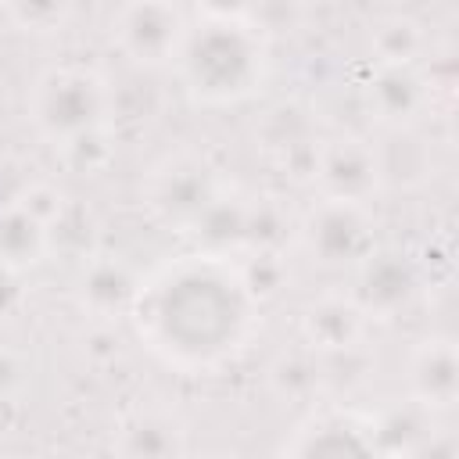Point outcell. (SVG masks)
<instances>
[{"mask_svg":"<svg viewBox=\"0 0 459 459\" xmlns=\"http://www.w3.org/2000/svg\"><path fill=\"white\" fill-rule=\"evenodd\" d=\"M258 305L233 258L197 251L140 276L129 319L161 362L204 373L247 348Z\"/></svg>","mask_w":459,"mask_h":459,"instance_id":"obj_1","label":"cell"},{"mask_svg":"<svg viewBox=\"0 0 459 459\" xmlns=\"http://www.w3.org/2000/svg\"><path fill=\"white\" fill-rule=\"evenodd\" d=\"M179 86L197 104H240L251 100L269 79V50L247 11L201 7L186 25L183 47L172 61Z\"/></svg>","mask_w":459,"mask_h":459,"instance_id":"obj_2","label":"cell"},{"mask_svg":"<svg viewBox=\"0 0 459 459\" xmlns=\"http://www.w3.org/2000/svg\"><path fill=\"white\" fill-rule=\"evenodd\" d=\"M111 115V86L82 65H50L29 90V118L54 147H72L104 133Z\"/></svg>","mask_w":459,"mask_h":459,"instance_id":"obj_3","label":"cell"},{"mask_svg":"<svg viewBox=\"0 0 459 459\" xmlns=\"http://www.w3.org/2000/svg\"><path fill=\"white\" fill-rule=\"evenodd\" d=\"M222 194H226V183L204 154L176 151L151 169L143 186V204L154 215V222L190 233L219 204Z\"/></svg>","mask_w":459,"mask_h":459,"instance_id":"obj_4","label":"cell"},{"mask_svg":"<svg viewBox=\"0 0 459 459\" xmlns=\"http://www.w3.org/2000/svg\"><path fill=\"white\" fill-rule=\"evenodd\" d=\"M298 244L319 269L355 273L377 247L373 219H369L366 204L319 197L298 222Z\"/></svg>","mask_w":459,"mask_h":459,"instance_id":"obj_5","label":"cell"},{"mask_svg":"<svg viewBox=\"0 0 459 459\" xmlns=\"http://www.w3.org/2000/svg\"><path fill=\"white\" fill-rule=\"evenodd\" d=\"M186 25L190 18L176 4H126L111 18V36L133 65L161 68L176 61Z\"/></svg>","mask_w":459,"mask_h":459,"instance_id":"obj_6","label":"cell"},{"mask_svg":"<svg viewBox=\"0 0 459 459\" xmlns=\"http://www.w3.org/2000/svg\"><path fill=\"white\" fill-rule=\"evenodd\" d=\"M280 459H391L377 427L355 412H312L283 445Z\"/></svg>","mask_w":459,"mask_h":459,"instance_id":"obj_7","label":"cell"},{"mask_svg":"<svg viewBox=\"0 0 459 459\" xmlns=\"http://www.w3.org/2000/svg\"><path fill=\"white\" fill-rule=\"evenodd\" d=\"M308 172H312V183L319 186V197L326 201L366 204V197L380 186L373 143L359 136H337V140L316 143Z\"/></svg>","mask_w":459,"mask_h":459,"instance_id":"obj_8","label":"cell"},{"mask_svg":"<svg viewBox=\"0 0 459 459\" xmlns=\"http://www.w3.org/2000/svg\"><path fill=\"white\" fill-rule=\"evenodd\" d=\"M115 459H186V427L165 405H133L111 434Z\"/></svg>","mask_w":459,"mask_h":459,"instance_id":"obj_9","label":"cell"},{"mask_svg":"<svg viewBox=\"0 0 459 459\" xmlns=\"http://www.w3.org/2000/svg\"><path fill=\"white\" fill-rule=\"evenodd\" d=\"M366 104L384 129H412L430 104V86L412 65H377L366 86Z\"/></svg>","mask_w":459,"mask_h":459,"instance_id":"obj_10","label":"cell"},{"mask_svg":"<svg viewBox=\"0 0 459 459\" xmlns=\"http://www.w3.org/2000/svg\"><path fill=\"white\" fill-rule=\"evenodd\" d=\"M416 290V276H412V265L394 255V251H380L373 247L369 258L355 269V290H351V301L369 316H391L398 312Z\"/></svg>","mask_w":459,"mask_h":459,"instance_id":"obj_11","label":"cell"},{"mask_svg":"<svg viewBox=\"0 0 459 459\" xmlns=\"http://www.w3.org/2000/svg\"><path fill=\"white\" fill-rule=\"evenodd\" d=\"M362 333H366V312L351 301V294H323L301 316V337L316 355L351 351L362 341Z\"/></svg>","mask_w":459,"mask_h":459,"instance_id":"obj_12","label":"cell"},{"mask_svg":"<svg viewBox=\"0 0 459 459\" xmlns=\"http://www.w3.org/2000/svg\"><path fill=\"white\" fill-rule=\"evenodd\" d=\"M50 247V230L18 201L0 204V269L4 273H25L43 262Z\"/></svg>","mask_w":459,"mask_h":459,"instance_id":"obj_13","label":"cell"},{"mask_svg":"<svg viewBox=\"0 0 459 459\" xmlns=\"http://www.w3.org/2000/svg\"><path fill=\"white\" fill-rule=\"evenodd\" d=\"M409 391L427 409L455 402V348L452 341H427L409 359Z\"/></svg>","mask_w":459,"mask_h":459,"instance_id":"obj_14","label":"cell"},{"mask_svg":"<svg viewBox=\"0 0 459 459\" xmlns=\"http://www.w3.org/2000/svg\"><path fill=\"white\" fill-rule=\"evenodd\" d=\"M140 276L133 269H126L122 262H97L86 276H82V301L93 312H126L133 308Z\"/></svg>","mask_w":459,"mask_h":459,"instance_id":"obj_15","label":"cell"},{"mask_svg":"<svg viewBox=\"0 0 459 459\" xmlns=\"http://www.w3.org/2000/svg\"><path fill=\"white\" fill-rule=\"evenodd\" d=\"M377 65H412L423 50V29L409 14H391L373 29Z\"/></svg>","mask_w":459,"mask_h":459,"instance_id":"obj_16","label":"cell"},{"mask_svg":"<svg viewBox=\"0 0 459 459\" xmlns=\"http://www.w3.org/2000/svg\"><path fill=\"white\" fill-rule=\"evenodd\" d=\"M204 459H222V455H204Z\"/></svg>","mask_w":459,"mask_h":459,"instance_id":"obj_17","label":"cell"}]
</instances>
